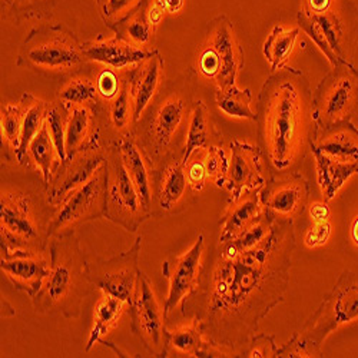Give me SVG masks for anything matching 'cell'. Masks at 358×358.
Wrapping results in <instances>:
<instances>
[{
	"mask_svg": "<svg viewBox=\"0 0 358 358\" xmlns=\"http://www.w3.org/2000/svg\"><path fill=\"white\" fill-rule=\"evenodd\" d=\"M142 250V235H138L135 243L127 251L119 252L110 258L95 259L87 262V278L95 288L103 294L127 303L132 301V296L141 274L139 255Z\"/></svg>",
	"mask_w": 358,
	"mask_h": 358,
	"instance_id": "7c38bea8",
	"label": "cell"
},
{
	"mask_svg": "<svg viewBox=\"0 0 358 358\" xmlns=\"http://www.w3.org/2000/svg\"><path fill=\"white\" fill-rule=\"evenodd\" d=\"M66 119H68V108L59 101L50 103L48 117H46V128L55 143L56 151L61 161H66Z\"/></svg>",
	"mask_w": 358,
	"mask_h": 358,
	"instance_id": "e575fe53",
	"label": "cell"
},
{
	"mask_svg": "<svg viewBox=\"0 0 358 358\" xmlns=\"http://www.w3.org/2000/svg\"><path fill=\"white\" fill-rule=\"evenodd\" d=\"M83 50L89 62H98L115 71L136 66L157 53L155 49H143L117 35L112 39L83 43Z\"/></svg>",
	"mask_w": 358,
	"mask_h": 358,
	"instance_id": "ffe728a7",
	"label": "cell"
},
{
	"mask_svg": "<svg viewBox=\"0 0 358 358\" xmlns=\"http://www.w3.org/2000/svg\"><path fill=\"white\" fill-rule=\"evenodd\" d=\"M165 12H168V10H166V2H165V0H154L152 6L149 8V12H148V15H146V17H148L149 23L152 24V27L161 23V20L164 19Z\"/></svg>",
	"mask_w": 358,
	"mask_h": 358,
	"instance_id": "681fc988",
	"label": "cell"
},
{
	"mask_svg": "<svg viewBox=\"0 0 358 358\" xmlns=\"http://www.w3.org/2000/svg\"><path fill=\"white\" fill-rule=\"evenodd\" d=\"M206 41L210 42L220 59L221 72L215 80L218 91H224L231 86H235L238 73L244 68V50L238 42L235 29L227 16H218L211 22L210 34Z\"/></svg>",
	"mask_w": 358,
	"mask_h": 358,
	"instance_id": "ac0fdd59",
	"label": "cell"
},
{
	"mask_svg": "<svg viewBox=\"0 0 358 358\" xmlns=\"http://www.w3.org/2000/svg\"><path fill=\"white\" fill-rule=\"evenodd\" d=\"M87 62L83 43L61 23L32 29L17 57V66L45 76H73Z\"/></svg>",
	"mask_w": 358,
	"mask_h": 358,
	"instance_id": "8992f818",
	"label": "cell"
},
{
	"mask_svg": "<svg viewBox=\"0 0 358 358\" xmlns=\"http://www.w3.org/2000/svg\"><path fill=\"white\" fill-rule=\"evenodd\" d=\"M231 354L232 352L224 351L222 347L206 337L202 321L196 315H192L187 324L176 327L175 330H166L165 357L205 358L231 357Z\"/></svg>",
	"mask_w": 358,
	"mask_h": 358,
	"instance_id": "d6986e66",
	"label": "cell"
},
{
	"mask_svg": "<svg viewBox=\"0 0 358 358\" xmlns=\"http://www.w3.org/2000/svg\"><path fill=\"white\" fill-rule=\"evenodd\" d=\"M166 2V10L169 13H178L184 8L185 0H165Z\"/></svg>",
	"mask_w": 358,
	"mask_h": 358,
	"instance_id": "816d5d0a",
	"label": "cell"
},
{
	"mask_svg": "<svg viewBox=\"0 0 358 358\" xmlns=\"http://www.w3.org/2000/svg\"><path fill=\"white\" fill-rule=\"evenodd\" d=\"M294 220L277 217L265 240L234 255L218 251L214 264L202 270L199 317L206 337L234 354L257 334L261 321L284 301L292 254Z\"/></svg>",
	"mask_w": 358,
	"mask_h": 358,
	"instance_id": "6da1fadb",
	"label": "cell"
},
{
	"mask_svg": "<svg viewBox=\"0 0 358 358\" xmlns=\"http://www.w3.org/2000/svg\"><path fill=\"white\" fill-rule=\"evenodd\" d=\"M5 5L22 17H43L57 5L59 0H3Z\"/></svg>",
	"mask_w": 358,
	"mask_h": 358,
	"instance_id": "b9f144b4",
	"label": "cell"
},
{
	"mask_svg": "<svg viewBox=\"0 0 358 358\" xmlns=\"http://www.w3.org/2000/svg\"><path fill=\"white\" fill-rule=\"evenodd\" d=\"M358 320V277L344 271L307 322L281 348L277 357H320L321 345L338 328Z\"/></svg>",
	"mask_w": 358,
	"mask_h": 358,
	"instance_id": "5b68a950",
	"label": "cell"
},
{
	"mask_svg": "<svg viewBox=\"0 0 358 358\" xmlns=\"http://www.w3.org/2000/svg\"><path fill=\"white\" fill-rule=\"evenodd\" d=\"M331 236V224L328 221L313 222L304 234V244L308 248H320L327 244Z\"/></svg>",
	"mask_w": 358,
	"mask_h": 358,
	"instance_id": "7dc6e473",
	"label": "cell"
},
{
	"mask_svg": "<svg viewBox=\"0 0 358 358\" xmlns=\"http://www.w3.org/2000/svg\"><path fill=\"white\" fill-rule=\"evenodd\" d=\"M96 82V87H98V94L101 98L110 101L115 99L117 96V94L121 92V87L124 80H119L117 73L115 72V69H105L99 73Z\"/></svg>",
	"mask_w": 358,
	"mask_h": 358,
	"instance_id": "bcb514c9",
	"label": "cell"
},
{
	"mask_svg": "<svg viewBox=\"0 0 358 358\" xmlns=\"http://www.w3.org/2000/svg\"><path fill=\"white\" fill-rule=\"evenodd\" d=\"M214 145H222V135L214 122L210 109L203 101L198 99L191 105L182 162L187 164L198 149H208Z\"/></svg>",
	"mask_w": 358,
	"mask_h": 358,
	"instance_id": "484cf974",
	"label": "cell"
},
{
	"mask_svg": "<svg viewBox=\"0 0 358 358\" xmlns=\"http://www.w3.org/2000/svg\"><path fill=\"white\" fill-rule=\"evenodd\" d=\"M259 196L268 211L294 220L306 211L310 196V184L296 171L277 173L262 185Z\"/></svg>",
	"mask_w": 358,
	"mask_h": 358,
	"instance_id": "e0dca14e",
	"label": "cell"
},
{
	"mask_svg": "<svg viewBox=\"0 0 358 358\" xmlns=\"http://www.w3.org/2000/svg\"><path fill=\"white\" fill-rule=\"evenodd\" d=\"M300 27L285 29L280 24L273 27V31L268 35L262 48V53L273 71H278L287 66L288 57L294 50L298 36H300Z\"/></svg>",
	"mask_w": 358,
	"mask_h": 358,
	"instance_id": "4dcf8cb0",
	"label": "cell"
},
{
	"mask_svg": "<svg viewBox=\"0 0 358 358\" xmlns=\"http://www.w3.org/2000/svg\"><path fill=\"white\" fill-rule=\"evenodd\" d=\"M185 172L191 187L196 192H201L205 188L206 182L210 181L205 166V149H198V151L191 155L189 161L185 164Z\"/></svg>",
	"mask_w": 358,
	"mask_h": 358,
	"instance_id": "ee69618b",
	"label": "cell"
},
{
	"mask_svg": "<svg viewBox=\"0 0 358 358\" xmlns=\"http://www.w3.org/2000/svg\"><path fill=\"white\" fill-rule=\"evenodd\" d=\"M127 303L121 301L119 298L112 296L109 294H103L99 298L96 308L94 311V324L89 333V338L86 343L85 351H91L95 344L101 343L103 337L113 328L119 318H121Z\"/></svg>",
	"mask_w": 358,
	"mask_h": 358,
	"instance_id": "f546056e",
	"label": "cell"
},
{
	"mask_svg": "<svg viewBox=\"0 0 358 358\" xmlns=\"http://www.w3.org/2000/svg\"><path fill=\"white\" fill-rule=\"evenodd\" d=\"M106 171L105 165L86 184L73 191L57 208L50 224V240L56 235L75 232L80 225L105 218Z\"/></svg>",
	"mask_w": 358,
	"mask_h": 358,
	"instance_id": "8fae6325",
	"label": "cell"
},
{
	"mask_svg": "<svg viewBox=\"0 0 358 358\" xmlns=\"http://www.w3.org/2000/svg\"><path fill=\"white\" fill-rule=\"evenodd\" d=\"M296 22H298V27H300L303 32H306L307 36L314 42V45L322 52V55L327 57V61L330 62L331 68H336L337 65L341 64L337 59V56L334 55V52L331 50V48L328 46L314 13H311L304 8L303 10L296 13Z\"/></svg>",
	"mask_w": 358,
	"mask_h": 358,
	"instance_id": "8d00e7d4",
	"label": "cell"
},
{
	"mask_svg": "<svg viewBox=\"0 0 358 358\" xmlns=\"http://www.w3.org/2000/svg\"><path fill=\"white\" fill-rule=\"evenodd\" d=\"M143 2L145 0H105L102 16L112 29H116L138 15Z\"/></svg>",
	"mask_w": 358,
	"mask_h": 358,
	"instance_id": "f35d334b",
	"label": "cell"
},
{
	"mask_svg": "<svg viewBox=\"0 0 358 358\" xmlns=\"http://www.w3.org/2000/svg\"><path fill=\"white\" fill-rule=\"evenodd\" d=\"M311 146L336 161L358 164V128L348 121L317 131Z\"/></svg>",
	"mask_w": 358,
	"mask_h": 358,
	"instance_id": "603a6c76",
	"label": "cell"
},
{
	"mask_svg": "<svg viewBox=\"0 0 358 358\" xmlns=\"http://www.w3.org/2000/svg\"><path fill=\"white\" fill-rule=\"evenodd\" d=\"M48 254L49 274L38 294L31 298L32 306L39 314L78 318L95 285L87 278V261L76 232L53 236Z\"/></svg>",
	"mask_w": 358,
	"mask_h": 358,
	"instance_id": "277c9868",
	"label": "cell"
},
{
	"mask_svg": "<svg viewBox=\"0 0 358 358\" xmlns=\"http://www.w3.org/2000/svg\"><path fill=\"white\" fill-rule=\"evenodd\" d=\"M0 268L12 285L29 296H35L42 288L50 268L48 251L39 255H16L2 258Z\"/></svg>",
	"mask_w": 358,
	"mask_h": 358,
	"instance_id": "44dd1931",
	"label": "cell"
},
{
	"mask_svg": "<svg viewBox=\"0 0 358 358\" xmlns=\"http://www.w3.org/2000/svg\"><path fill=\"white\" fill-rule=\"evenodd\" d=\"M98 95L96 82H94L91 78L79 76L72 78L64 86L62 91L59 92V101L66 108H71L75 105H89L96 101Z\"/></svg>",
	"mask_w": 358,
	"mask_h": 358,
	"instance_id": "836d02e7",
	"label": "cell"
},
{
	"mask_svg": "<svg viewBox=\"0 0 358 358\" xmlns=\"http://www.w3.org/2000/svg\"><path fill=\"white\" fill-rule=\"evenodd\" d=\"M317 131L351 121L358 112V71L340 64L328 72L313 92Z\"/></svg>",
	"mask_w": 358,
	"mask_h": 358,
	"instance_id": "ba28073f",
	"label": "cell"
},
{
	"mask_svg": "<svg viewBox=\"0 0 358 358\" xmlns=\"http://www.w3.org/2000/svg\"><path fill=\"white\" fill-rule=\"evenodd\" d=\"M106 171V210L105 218L128 232H136L152 218L116 146L108 149Z\"/></svg>",
	"mask_w": 358,
	"mask_h": 358,
	"instance_id": "52a82bcc",
	"label": "cell"
},
{
	"mask_svg": "<svg viewBox=\"0 0 358 358\" xmlns=\"http://www.w3.org/2000/svg\"><path fill=\"white\" fill-rule=\"evenodd\" d=\"M262 162L259 148L240 139L229 143V166L224 185L228 192V202H235L244 194L262 188L265 184Z\"/></svg>",
	"mask_w": 358,
	"mask_h": 358,
	"instance_id": "2e32d148",
	"label": "cell"
},
{
	"mask_svg": "<svg viewBox=\"0 0 358 358\" xmlns=\"http://www.w3.org/2000/svg\"><path fill=\"white\" fill-rule=\"evenodd\" d=\"M109 115H110L112 125L117 131L127 129L129 124L134 122V102H132L131 89H129V78L124 80L121 92L117 94L115 99H112Z\"/></svg>",
	"mask_w": 358,
	"mask_h": 358,
	"instance_id": "74e56055",
	"label": "cell"
},
{
	"mask_svg": "<svg viewBox=\"0 0 358 358\" xmlns=\"http://www.w3.org/2000/svg\"><path fill=\"white\" fill-rule=\"evenodd\" d=\"M205 248V235L201 232L189 250L179 255H171L162 264V275L168 280V295L164 304L166 320L178 308L184 314L187 304L196 294L202 275V255Z\"/></svg>",
	"mask_w": 358,
	"mask_h": 358,
	"instance_id": "4fadbf2b",
	"label": "cell"
},
{
	"mask_svg": "<svg viewBox=\"0 0 358 358\" xmlns=\"http://www.w3.org/2000/svg\"><path fill=\"white\" fill-rule=\"evenodd\" d=\"M310 217L313 222H321V221H328V217H330V206H328L327 201L321 202H313L308 206Z\"/></svg>",
	"mask_w": 358,
	"mask_h": 358,
	"instance_id": "c3c4849f",
	"label": "cell"
},
{
	"mask_svg": "<svg viewBox=\"0 0 358 358\" xmlns=\"http://www.w3.org/2000/svg\"><path fill=\"white\" fill-rule=\"evenodd\" d=\"M351 240L354 241L355 245H358V217L354 220L351 225Z\"/></svg>",
	"mask_w": 358,
	"mask_h": 358,
	"instance_id": "f5cc1de1",
	"label": "cell"
},
{
	"mask_svg": "<svg viewBox=\"0 0 358 358\" xmlns=\"http://www.w3.org/2000/svg\"><path fill=\"white\" fill-rule=\"evenodd\" d=\"M311 152L315 159L317 178L324 201L330 202L336 198L338 191L344 187L348 179L358 173V164H347L336 161L325 154L320 152L318 149L311 146Z\"/></svg>",
	"mask_w": 358,
	"mask_h": 358,
	"instance_id": "83f0119b",
	"label": "cell"
},
{
	"mask_svg": "<svg viewBox=\"0 0 358 358\" xmlns=\"http://www.w3.org/2000/svg\"><path fill=\"white\" fill-rule=\"evenodd\" d=\"M164 57L155 55L138 64L129 73V89L134 102V124H138L149 103L155 98L164 76Z\"/></svg>",
	"mask_w": 358,
	"mask_h": 358,
	"instance_id": "7402d4cb",
	"label": "cell"
},
{
	"mask_svg": "<svg viewBox=\"0 0 358 358\" xmlns=\"http://www.w3.org/2000/svg\"><path fill=\"white\" fill-rule=\"evenodd\" d=\"M106 157L108 152H103L101 148H94L61 162L46 188L50 205L61 206L73 191L86 184L105 165Z\"/></svg>",
	"mask_w": 358,
	"mask_h": 358,
	"instance_id": "9a60e30c",
	"label": "cell"
},
{
	"mask_svg": "<svg viewBox=\"0 0 358 358\" xmlns=\"http://www.w3.org/2000/svg\"><path fill=\"white\" fill-rule=\"evenodd\" d=\"M27 157L31 158L34 162L35 168L39 171L42 176V182L48 188L50 179L53 176V172L56 168L61 165V158H59V154L55 148V143L48 132L46 125L43 129L34 138V141L29 145V151Z\"/></svg>",
	"mask_w": 358,
	"mask_h": 358,
	"instance_id": "1f68e13d",
	"label": "cell"
},
{
	"mask_svg": "<svg viewBox=\"0 0 358 358\" xmlns=\"http://www.w3.org/2000/svg\"><path fill=\"white\" fill-rule=\"evenodd\" d=\"M277 352L278 347L273 336L255 334L240 352V357H277Z\"/></svg>",
	"mask_w": 358,
	"mask_h": 358,
	"instance_id": "f6af8a7d",
	"label": "cell"
},
{
	"mask_svg": "<svg viewBox=\"0 0 358 358\" xmlns=\"http://www.w3.org/2000/svg\"><path fill=\"white\" fill-rule=\"evenodd\" d=\"M94 148H99V128L92 108L89 105L68 108L66 157L72 158Z\"/></svg>",
	"mask_w": 358,
	"mask_h": 358,
	"instance_id": "cb8c5ba5",
	"label": "cell"
},
{
	"mask_svg": "<svg viewBox=\"0 0 358 358\" xmlns=\"http://www.w3.org/2000/svg\"><path fill=\"white\" fill-rule=\"evenodd\" d=\"M259 149L271 175L295 172L317 132L313 91L304 73L284 66L268 78L255 112Z\"/></svg>",
	"mask_w": 358,
	"mask_h": 358,
	"instance_id": "7a4b0ae2",
	"label": "cell"
},
{
	"mask_svg": "<svg viewBox=\"0 0 358 358\" xmlns=\"http://www.w3.org/2000/svg\"><path fill=\"white\" fill-rule=\"evenodd\" d=\"M57 208L48 191L32 185L2 184L0 196V250L2 258L39 255L48 251L50 224Z\"/></svg>",
	"mask_w": 358,
	"mask_h": 358,
	"instance_id": "3957f363",
	"label": "cell"
},
{
	"mask_svg": "<svg viewBox=\"0 0 358 358\" xmlns=\"http://www.w3.org/2000/svg\"><path fill=\"white\" fill-rule=\"evenodd\" d=\"M205 166L210 181H213L218 188H224L229 166V155L222 145H214L205 149Z\"/></svg>",
	"mask_w": 358,
	"mask_h": 358,
	"instance_id": "ab89813d",
	"label": "cell"
},
{
	"mask_svg": "<svg viewBox=\"0 0 358 358\" xmlns=\"http://www.w3.org/2000/svg\"><path fill=\"white\" fill-rule=\"evenodd\" d=\"M182 158H173L152 175V217H172L187 211L196 199Z\"/></svg>",
	"mask_w": 358,
	"mask_h": 358,
	"instance_id": "5bb4252c",
	"label": "cell"
},
{
	"mask_svg": "<svg viewBox=\"0 0 358 358\" xmlns=\"http://www.w3.org/2000/svg\"><path fill=\"white\" fill-rule=\"evenodd\" d=\"M196 66H198V72L205 78L210 80H217V78L220 76L221 72V59L215 50V48L205 41V43L202 45L198 57H196Z\"/></svg>",
	"mask_w": 358,
	"mask_h": 358,
	"instance_id": "7bdbcfd3",
	"label": "cell"
},
{
	"mask_svg": "<svg viewBox=\"0 0 358 358\" xmlns=\"http://www.w3.org/2000/svg\"><path fill=\"white\" fill-rule=\"evenodd\" d=\"M265 211L259 189L244 194L235 202H228L227 211L220 222V244L229 243L255 222Z\"/></svg>",
	"mask_w": 358,
	"mask_h": 358,
	"instance_id": "d4e9b609",
	"label": "cell"
},
{
	"mask_svg": "<svg viewBox=\"0 0 358 358\" xmlns=\"http://www.w3.org/2000/svg\"><path fill=\"white\" fill-rule=\"evenodd\" d=\"M116 146L121 152L122 161L135 182L145 205L149 208V211L152 214V175L154 168L149 164L145 152L139 143L129 135H125L124 138L116 142Z\"/></svg>",
	"mask_w": 358,
	"mask_h": 358,
	"instance_id": "4316f807",
	"label": "cell"
},
{
	"mask_svg": "<svg viewBox=\"0 0 358 358\" xmlns=\"http://www.w3.org/2000/svg\"><path fill=\"white\" fill-rule=\"evenodd\" d=\"M128 307L132 333L141 340L149 354L165 357V308L158 300L152 281L143 271L139 274L132 301Z\"/></svg>",
	"mask_w": 358,
	"mask_h": 358,
	"instance_id": "30bf717a",
	"label": "cell"
},
{
	"mask_svg": "<svg viewBox=\"0 0 358 358\" xmlns=\"http://www.w3.org/2000/svg\"><path fill=\"white\" fill-rule=\"evenodd\" d=\"M333 0H306V9L311 13H325L331 10Z\"/></svg>",
	"mask_w": 358,
	"mask_h": 358,
	"instance_id": "f907efd6",
	"label": "cell"
},
{
	"mask_svg": "<svg viewBox=\"0 0 358 358\" xmlns=\"http://www.w3.org/2000/svg\"><path fill=\"white\" fill-rule=\"evenodd\" d=\"M117 36L131 42L136 46H145L151 41L152 36V24L149 23L148 17L141 16L139 13L127 20L124 24L115 29Z\"/></svg>",
	"mask_w": 358,
	"mask_h": 358,
	"instance_id": "60d3db41",
	"label": "cell"
},
{
	"mask_svg": "<svg viewBox=\"0 0 358 358\" xmlns=\"http://www.w3.org/2000/svg\"><path fill=\"white\" fill-rule=\"evenodd\" d=\"M215 103L221 112L231 117L238 119H250L255 121V112L251 108L252 94L251 89H240L236 85L231 86L224 91H218L215 94Z\"/></svg>",
	"mask_w": 358,
	"mask_h": 358,
	"instance_id": "d6a6232c",
	"label": "cell"
},
{
	"mask_svg": "<svg viewBox=\"0 0 358 358\" xmlns=\"http://www.w3.org/2000/svg\"><path fill=\"white\" fill-rule=\"evenodd\" d=\"M188 122V101L182 94L173 91L158 103L139 143L154 169L173 158H179L173 155L172 148L181 132L187 136L188 127L184 125Z\"/></svg>",
	"mask_w": 358,
	"mask_h": 358,
	"instance_id": "9c48e42d",
	"label": "cell"
},
{
	"mask_svg": "<svg viewBox=\"0 0 358 358\" xmlns=\"http://www.w3.org/2000/svg\"><path fill=\"white\" fill-rule=\"evenodd\" d=\"M20 103L23 106V122H22V135H20L17 151L15 154V159L20 166H23L26 165L24 159H27L29 145H31L34 138L46 125V117H48L50 103L34 96L29 92H24L22 95Z\"/></svg>",
	"mask_w": 358,
	"mask_h": 358,
	"instance_id": "f1b7e54d",
	"label": "cell"
},
{
	"mask_svg": "<svg viewBox=\"0 0 358 358\" xmlns=\"http://www.w3.org/2000/svg\"><path fill=\"white\" fill-rule=\"evenodd\" d=\"M23 122V106L22 103H6L2 106V117H0V127H2V141L12 149L13 155L17 151Z\"/></svg>",
	"mask_w": 358,
	"mask_h": 358,
	"instance_id": "d590c367",
	"label": "cell"
}]
</instances>
